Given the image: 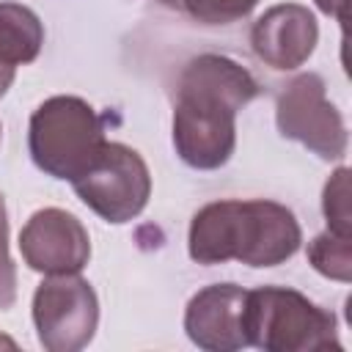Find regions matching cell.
Segmentation results:
<instances>
[{
  "label": "cell",
  "instance_id": "cell-1",
  "mask_svg": "<svg viewBox=\"0 0 352 352\" xmlns=\"http://www.w3.org/2000/svg\"><path fill=\"white\" fill-rule=\"evenodd\" d=\"M256 77L226 55L192 58L176 91L173 148L195 170L223 168L236 146V113L258 96Z\"/></svg>",
  "mask_w": 352,
  "mask_h": 352
},
{
  "label": "cell",
  "instance_id": "cell-2",
  "mask_svg": "<svg viewBox=\"0 0 352 352\" xmlns=\"http://www.w3.org/2000/svg\"><path fill=\"white\" fill-rule=\"evenodd\" d=\"M302 245L292 209L275 201H214L201 206L187 231V253L198 264L242 261L248 267H278Z\"/></svg>",
  "mask_w": 352,
  "mask_h": 352
},
{
  "label": "cell",
  "instance_id": "cell-3",
  "mask_svg": "<svg viewBox=\"0 0 352 352\" xmlns=\"http://www.w3.org/2000/svg\"><path fill=\"white\" fill-rule=\"evenodd\" d=\"M248 346L264 352L341 349L336 316L286 286H258L245 300Z\"/></svg>",
  "mask_w": 352,
  "mask_h": 352
},
{
  "label": "cell",
  "instance_id": "cell-4",
  "mask_svg": "<svg viewBox=\"0 0 352 352\" xmlns=\"http://www.w3.org/2000/svg\"><path fill=\"white\" fill-rule=\"evenodd\" d=\"M102 146V121L96 110L80 96H50L30 116V157L36 168L52 179L74 182L96 160Z\"/></svg>",
  "mask_w": 352,
  "mask_h": 352
},
{
  "label": "cell",
  "instance_id": "cell-5",
  "mask_svg": "<svg viewBox=\"0 0 352 352\" xmlns=\"http://www.w3.org/2000/svg\"><path fill=\"white\" fill-rule=\"evenodd\" d=\"M77 198L102 220L121 226L135 220L151 198V173L146 160L116 140H104L96 160L72 182Z\"/></svg>",
  "mask_w": 352,
  "mask_h": 352
},
{
  "label": "cell",
  "instance_id": "cell-6",
  "mask_svg": "<svg viewBox=\"0 0 352 352\" xmlns=\"http://www.w3.org/2000/svg\"><path fill=\"white\" fill-rule=\"evenodd\" d=\"M33 324L47 352L85 349L99 324L94 286L80 278V272L47 275L33 294Z\"/></svg>",
  "mask_w": 352,
  "mask_h": 352
},
{
  "label": "cell",
  "instance_id": "cell-7",
  "mask_svg": "<svg viewBox=\"0 0 352 352\" xmlns=\"http://www.w3.org/2000/svg\"><path fill=\"white\" fill-rule=\"evenodd\" d=\"M278 132L302 143L322 160H341L346 154V124L338 107L324 94V80L314 72L297 74L278 96L275 104Z\"/></svg>",
  "mask_w": 352,
  "mask_h": 352
},
{
  "label": "cell",
  "instance_id": "cell-8",
  "mask_svg": "<svg viewBox=\"0 0 352 352\" xmlns=\"http://www.w3.org/2000/svg\"><path fill=\"white\" fill-rule=\"evenodd\" d=\"M25 264L41 275L80 272L91 258V236L85 226L66 209L47 206L30 214L19 231Z\"/></svg>",
  "mask_w": 352,
  "mask_h": 352
},
{
  "label": "cell",
  "instance_id": "cell-9",
  "mask_svg": "<svg viewBox=\"0 0 352 352\" xmlns=\"http://www.w3.org/2000/svg\"><path fill=\"white\" fill-rule=\"evenodd\" d=\"M245 300L248 289L236 283H212L195 292L184 308L187 338L206 352L245 349Z\"/></svg>",
  "mask_w": 352,
  "mask_h": 352
},
{
  "label": "cell",
  "instance_id": "cell-10",
  "mask_svg": "<svg viewBox=\"0 0 352 352\" xmlns=\"http://www.w3.org/2000/svg\"><path fill=\"white\" fill-rule=\"evenodd\" d=\"M319 41L316 16L300 3H278L267 8L250 30V47L258 60L278 72L302 66Z\"/></svg>",
  "mask_w": 352,
  "mask_h": 352
},
{
  "label": "cell",
  "instance_id": "cell-11",
  "mask_svg": "<svg viewBox=\"0 0 352 352\" xmlns=\"http://www.w3.org/2000/svg\"><path fill=\"white\" fill-rule=\"evenodd\" d=\"M44 44V25L22 3H0V58L22 66L38 58Z\"/></svg>",
  "mask_w": 352,
  "mask_h": 352
},
{
  "label": "cell",
  "instance_id": "cell-12",
  "mask_svg": "<svg viewBox=\"0 0 352 352\" xmlns=\"http://www.w3.org/2000/svg\"><path fill=\"white\" fill-rule=\"evenodd\" d=\"M308 261L319 275L349 283L352 280V236H341L333 231L314 236L308 242Z\"/></svg>",
  "mask_w": 352,
  "mask_h": 352
},
{
  "label": "cell",
  "instance_id": "cell-13",
  "mask_svg": "<svg viewBox=\"0 0 352 352\" xmlns=\"http://www.w3.org/2000/svg\"><path fill=\"white\" fill-rule=\"evenodd\" d=\"M322 212L327 220V231L352 236V209H349V168H338L322 192Z\"/></svg>",
  "mask_w": 352,
  "mask_h": 352
},
{
  "label": "cell",
  "instance_id": "cell-14",
  "mask_svg": "<svg viewBox=\"0 0 352 352\" xmlns=\"http://www.w3.org/2000/svg\"><path fill=\"white\" fill-rule=\"evenodd\" d=\"M258 0H182V8L204 25H228L248 16Z\"/></svg>",
  "mask_w": 352,
  "mask_h": 352
},
{
  "label": "cell",
  "instance_id": "cell-15",
  "mask_svg": "<svg viewBox=\"0 0 352 352\" xmlns=\"http://www.w3.org/2000/svg\"><path fill=\"white\" fill-rule=\"evenodd\" d=\"M16 302V267L8 253V214L6 198L0 195V311H8Z\"/></svg>",
  "mask_w": 352,
  "mask_h": 352
},
{
  "label": "cell",
  "instance_id": "cell-16",
  "mask_svg": "<svg viewBox=\"0 0 352 352\" xmlns=\"http://www.w3.org/2000/svg\"><path fill=\"white\" fill-rule=\"evenodd\" d=\"M316 8L327 16H336L341 25H346V11H349V0H314Z\"/></svg>",
  "mask_w": 352,
  "mask_h": 352
},
{
  "label": "cell",
  "instance_id": "cell-17",
  "mask_svg": "<svg viewBox=\"0 0 352 352\" xmlns=\"http://www.w3.org/2000/svg\"><path fill=\"white\" fill-rule=\"evenodd\" d=\"M14 74H16V66H11V63H6V60L0 58V96H6V91L11 88Z\"/></svg>",
  "mask_w": 352,
  "mask_h": 352
},
{
  "label": "cell",
  "instance_id": "cell-18",
  "mask_svg": "<svg viewBox=\"0 0 352 352\" xmlns=\"http://www.w3.org/2000/svg\"><path fill=\"white\" fill-rule=\"evenodd\" d=\"M162 6H168V8H182V0H160Z\"/></svg>",
  "mask_w": 352,
  "mask_h": 352
},
{
  "label": "cell",
  "instance_id": "cell-19",
  "mask_svg": "<svg viewBox=\"0 0 352 352\" xmlns=\"http://www.w3.org/2000/svg\"><path fill=\"white\" fill-rule=\"evenodd\" d=\"M0 132H3V126H0Z\"/></svg>",
  "mask_w": 352,
  "mask_h": 352
}]
</instances>
